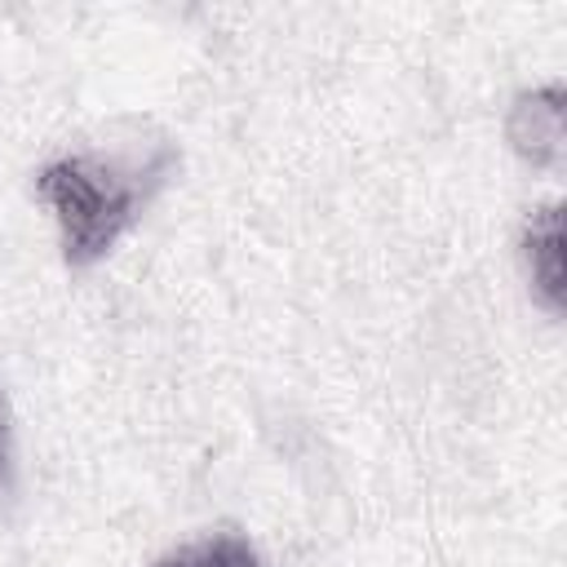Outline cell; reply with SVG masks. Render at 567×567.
Listing matches in <instances>:
<instances>
[{"label": "cell", "instance_id": "obj_1", "mask_svg": "<svg viewBox=\"0 0 567 567\" xmlns=\"http://www.w3.org/2000/svg\"><path fill=\"white\" fill-rule=\"evenodd\" d=\"M177 168V146L155 133L137 146L71 151L35 173V195L49 204L62 261L71 270L97 266L146 213Z\"/></svg>", "mask_w": 567, "mask_h": 567}, {"label": "cell", "instance_id": "obj_2", "mask_svg": "<svg viewBox=\"0 0 567 567\" xmlns=\"http://www.w3.org/2000/svg\"><path fill=\"white\" fill-rule=\"evenodd\" d=\"M505 142L532 168H563L567 151V102L563 84L523 89L505 115Z\"/></svg>", "mask_w": 567, "mask_h": 567}, {"label": "cell", "instance_id": "obj_3", "mask_svg": "<svg viewBox=\"0 0 567 567\" xmlns=\"http://www.w3.org/2000/svg\"><path fill=\"white\" fill-rule=\"evenodd\" d=\"M523 266H527V279H532V297L549 315H563V204L558 199L527 213V221H523Z\"/></svg>", "mask_w": 567, "mask_h": 567}, {"label": "cell", "instance_id": "obj_4", "mask_svg": "<svg viewBox=\"0 0 567 567\" xmlns=\"http://www.w3.org/2000/svg\"><path fill=\"white\" fill-rule=\"evenodd\" d=\"M155 567H266V563H261V554L252 549L248 536H239V532H208L199 540L177 545Z\"/></svg>", "mask_w": 567, "mask_h": 567}, {"label": "cell", "instance_id": "obj_5", "mask_svg": "<svg viewBox=\"0 0 567 567\" xmlns=\"http://www.w3.org/2000/svg\"><path fill=\"white\" fill-rule=\"evenodd\" d=\"M13 478V416H9V399L0 390V492Z\"/></svg>", "mask_w": 567, "mask_h": 567}]
</instances>
